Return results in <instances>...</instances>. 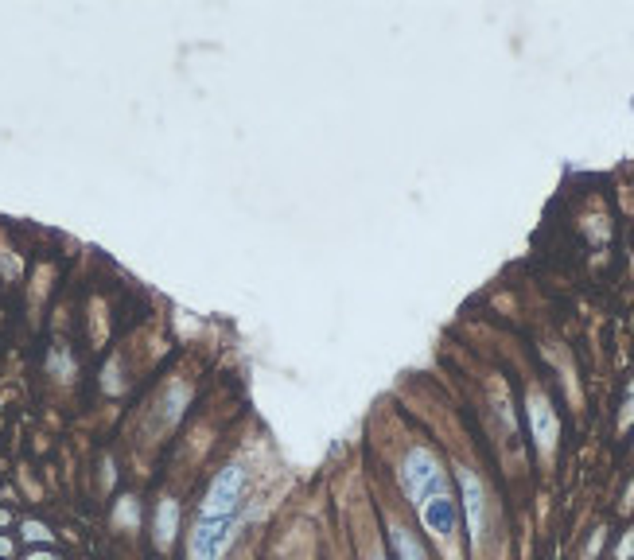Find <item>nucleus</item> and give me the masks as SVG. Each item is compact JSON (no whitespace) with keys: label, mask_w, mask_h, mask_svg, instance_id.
<instances>
[{"label":"nucleus","mask_w":634,"mask_h":560,"mask_svg":"<svg viewBox=\"0 0 634 560\" xmlns=\"http://www.w3.org/2000/svg\"><path fill=\"white\" fill-rule=\"evenodd\" d=\"M24 541H51V529L43 522H24Z\"/></svg>","instance_id":"obj_9"},{"label":"nucleus","mask_w":634,"mask_h":560,"mask_svg":"<svg viewBox=\"0 0 634 560\" xmlns=\"http://www.w3.org/2000/svg\"><path fill=\"white\" fill-rule=\"evenodd\" d=\"M0 526H8V510H0Z\"/></svg>","instance_id":"obj_13"},{"label":"nucleus","mask_w":634,"mask_h":560,"mask_svg":"<svg viewBox=\"0 0 634 560\" xmlns=\"http://www.w3.org/2000/svg\"><path fill=\"white\" fill-rule=\"evenodd\" d=\"M28 560H59V556H55V553H32Z\"/></svg>","instance_id":"obj_12"},{"label":"nucleus","mask_w":634,"mask_h":560,"mask_svg":"<svg viewBox=\"0 0 634 560\" xmlns=\"http://www.w3.org/2000/svg\"><path fill=\"white\" fill-rule=\"evenodd\" d=\"M401 487H405L409 502L421 506L440 498V494H451V483H448V471L444 463H440V455L429 451V448H412L405 455V463H401Z\"/></svg>","instance_id":"obj_1"},{"label":"nucleus","mask_w":634,"mask_h":560,"mask_svg":"<svg viewBox=\"0 0 634 560\" xmlns=\"http://www.w3.org/2000/svg\"><path fill=\"white\" fill-rule=\"evenodd\" d=\"M390 549H393V560H432L417 533H412L409 526H401V522L390 526Z\"/></svg>","instance_id":"obj_7"},{"label":"nucleus","mask_w":634,"mask_h":560,"mask_svg":"<svg viewBox=\"0 0 634 560\" xmlns=\"http://www.w3.org/2000/svg\"><path fill=\"white\" fill-rule=\"evenodd\" d=\"M417 514H421L424 529H429L436 541H451V537H456V529H459V506H456L451 494H440V498L424 502Z\"/></svg>","instance_id":"obj_4"},{"label":"nucleus","mask_w":634,"mask_h":560,"mask_svg":"<svg viewBox=\"0 0 634 560\" xmlns=\"http://www.w3.org/2000/svg\"><path fill=\"white\" fill-rule=\"evenodd\" d=\"M525 416H529V428H534L537 448L549 455V451L556 448V432H561V424H556V413H553V405H549V397L534 389V394L525 397Z\"/></svg>","instance_id":"obj_5"},{"label":"nucleus","mask_w":634,"mask_h":560,"mask_svg":"<svg viewBox=\"0 0 634 560\" xmlns=\"http://www.w3.org/2000/svg\"><path fill=\"white\" fill-rule=\"evenodd\" d=\"M175 522H179V506H175L172 498H164V502H160V517H156V541H160V545L172 541Z\"/></svg>","instance_id":"obj_8"},{"label":"nucleus","mask_w":634,"mask_h":560,"mask_svg":"<svg viewBox=\"0 0 634 560\" xmlns=\"http://www.w3.org/2000/svg\"><path fill=\"white\" fill-rule=\"evenodd\" d=\"M630 553H634V529H630V537H627L623 545H619V553H615V556H619V560H627Z\"/></svg>","instance_id":"obj_10"},{"label":"nucleus","mask_w":634,"mask_h":560,"mask_svg":"<svg viewBox=\"0 0 634 560\" xmlns=\"http://www.w3.org/2000/svg\"><path fill=\"white\" fill-rule=\"evenodd\" d=\"M459 479V490H463V510H468V529H471V545L478 549V541H483V514H487V494H483V483H478V475L468 471V467H459L456 471Z\"/></svg>","instance_id":"obj_6"},{"label":"nucleus","mask_w":634,"mask_h":560,"mask_svg":"<svg viewBox=\"0 0 634 560\" xmlns=\"http://www.w3.org/2000/svg\"><path fill=\"white\" fill-rule=\"evenodd\" d=\"M370 560H385V556H382V553H374V556H370Z\"/></svg>","instance_id":"obj_14"},{"label":"nucleus","mask_w":634,"mask_h":560,"mask_svg":"<svg viewBox=\"0 0 634 560\" xmlns=\"http://www.w3.org/2000/svg\"><path fill=\"white\" fill-rule=\"evenodd\" d=\"M241 522L238 517H199L187 537V556L191 560H222L230 545L238 541Z\"/></svg>","instance_id":"obj_2"},{"label":"nucleus","mask_w":634,"mask_h":560,"mask_svg":"<svg viewBox=\"0 0 634 560\" xmlns=\"http://www.w3.org/2000/svg\"><path fill=\"white\" fill-rule=\"evenodd\" d=\"M12 553V541L8 537H0V556H8Z\"/></svg>","instance_id":"obj_11"},{"label":"nucleus","mask_w":634,"mask_h":560,"mask_svg":"<svg viewBox=\"0 0 634 560\" xmlns=\"http://www.w3.org/2000/svg\"><path fill=\"white\" fill-rule=\"evenodd\" d=\"M241 498H245V471L238 463H226L211 479V487H206L199 502V517H238Z\"/></svg>","instance_id":"obj_3"}]
</instances>
